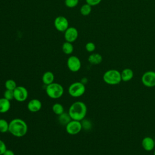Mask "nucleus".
<instances>
[{
    "mask_svg": "<svg viewBox=\"0 0 155 155\" xmlns=\"http://www.w3.org/2000/svg\"><path fill=\"white\" fill-rule=\"evenodd\" d=\"M28 131V125L25 120L21 118H15L9 122L8 132L15 137L24 136Z\"/></svg>",
    "mask_w": 155,
    "mask_h": 155,
    "instance_id": "f257e3e1",
    "label": "nucleus"
},
{
    "mask_svg": "<svg viewBox=\"0 0 155 155\" xmlns=\"http://www.w3.org/2000/svg\"><path fill=\"white\" fill-rule=\"evenodd\" d=\"M70 117L73 120L81 121L85 119L87 113L86 104L82 101H76L71 104L68 111Z\"/></svg>",
    "mask_w": 155,
    "mask_h": 155,
    "instance_id": "f03ea898",
    "label": "nucleus"
},
{
    "mask_svg": "<svg viewBox=\"0 0 155 155\" xmlns=\"http://www.w3.org/2000/svg\"><path fill=\"white\" fill-rule=\"evenodd\" d=\"M64 92L62 85L57 82H53L46 85L45 93L51 99H59L62 96Z\"/></svg>",
    "mask_w": 155,
    "mask_h": 155,
    "instance_id": "7ed1b4c3",
    "label": "nucleus"
},
{
    "mask_svg": "<svg viewBox=\"0 0 155 155\" xmlns=\"http://www.w3.org/2000/svg\"><path fill=\"white\" fill-rule=\"evenodd\" d=\"M104 81L108 85L119 84L121 81V73L116 69H110L106 71L103 74Z\"/></svg>",
    "mask_w": 155,
    "mask_h": 155,
    "instance_id": "20e7f679",
    "label": "nucleus"
},
{
    "mask_svg": "<svg viewBox=\"0 0 155 155\" xmlns=\"http://www.w3.org/2000/svg\"><path fill=\"white\" fill-rule=\"evenodd\" d=\"M85 85L81 82H74L70 85L68 88V93L71 97H79L85 92Z\"/></svg>",
    "mask_w": 155,
    "mask_h": 155,
    "instance_id": "39448f33",
    "label": "nucleus"
},
{
    "mask_svg": "<svg viewBox=\"0 0 155 155\" xmlns=\"http://www.w3.org/2000/svg\"><path fill=\"white\" fill-rule=\"evenodd\" d=\"M82 130L81 121L71 119L66 125L65 130L68 134L76 135Z\"/></svg>",
    "mask_w": 155,
    "mask_h": 155,
    "instance_id": "423d86ee",
    "label": "nucleus"
},
{
    "mask_svg": "<svg viewBox=\"0 0 155 155\" xmlns=\"http://www.w3.org/2000/svg\"><path fill=\"white\" fill-rule=\"evenodd\" d=\"M14 99L19 102H23L25 101L28 96V92L27 89L23 87L18 85L13 90Z\"/></svg>",
    "mask_w": 155,
    "mask_h": 155,
    "instance_id": "0eeeda50",
    "label": "nucleus"
},
{
    "mask_svg": "<svg viewBox=\"0 0 155 155\" xmlns=\"http://www.w3.org/2000/svg\"><path fill=\"white\" fill-rule=\"evenodd\" d=\"M67 65L70 71L78 72L81 68V62L78 57L72 55L67 59Z\"/></svg>",
    "mask_w": 155,
    "mask_h": 155,
    "instance_id": "6e6552de",
    "label": "nucleus"
},
{
    "mask_svg": "<svg viewBox=\"0 0 155 155\" xmlns=\"http://www.w3.org/2000/svg\"><path fill=\"white\" fill-rule=\"evenodd\" d=\"M142 82L147 87H154L155 86V71H147L142 76Z\"/></svg>",
    "mask_w": 155,
    "mask_h": 155,
    "instance_id": "1a4fd4ad",
    "label": "nucleus"
},
{
    "mask_svg": "<svg viewBox=\"0 0 155 155\" xmlns=\"http://www.w3.org/2000/svg\"><path fill=\"white\" fill-rule=\"evenodd\" d=\"M54 26L58 31L64 32L69 27V22L65 16H59L54 20Z\"/></svg>",
    "mask_w": 155,
    "mask_h": 155,
    "instance_id": "9d476101",
    "label": "nucleus"
},
{
    "mask_svg": "<svg viewBox=\"0 0 155 155\" xmlns=\"http://www.w3.org/2000/svg\"><path fill=\"white\" fill-rule=\"evenodd\" d=\"M78 31L75 27H69L64 31V39L65 41L72 43L78 39Z\"/></svg>",
    "mask_w": 155,
    "mask_h": 155,
    "instance_id": "9b49d317",
    "label": "nucleus"
},
{
    "mask_svg": "<svg viewBox=\"0 0 155 155\" xmlns=\"http://www.w3.org/2000/svg\"><path fill=\"white\" fill-rule=\"evenodd\" d=\"M27 107L30 112L36 113L41 110L42 108V102L38 99H33L28 101Z\"/></svg>",
    "mask_w": 155,
    "mask_h": 155,
    "instance_id": "f8f14e48",
    "label": "nucleus"
},
{
    "mask_svg": "<svg viewBox=\"0 0 155 155\" xmlns=\"http://www.w3.org/2000/svg\"><path fill=\"white\" fill-rule=\"evenodd\" d=\"M142 146L145 151H150L153 150L155 147L154 139L149 136L145 137L142 140Z\"/></svg>",
    "mask_w": 155,
    "mask_h": 155,
    "instance_id": "ddd939ff",
    "label": "nucleus"
},
{
    "mask_svg": "<svg viewBox=\"0 0 155 155\" xmlns=\"http://www.w3.org/2000/svg\"><path fill=\"white\" fill-rule=\"evenodd\" d=\"M121 79L124 82H128L132 79L134 76L133 71L129 68H124L121 72Z\"/></svg>",
    "mask_w": 155,
    "mask_h": 155,
    "instance_id": "4468645a",
    "label": "nucleus"
},
{
    "mask_svg": "<svg viewBox=\"0 0 155 155\" xmlns=\"http://www.w3.org/2000/svg\"><path fill=\"white\" fill-rule=\"evenodd\" d=\"M54 75L50 71H45L42 76V81L43 84L45 85H48L54 82Z\"/></svg>",
    "mask_w": 155,
    "mask_h": 155,
    "instance_id": "2eb2a0df",
    "label": "nucleus"
},
{
    "mask_svg": "<svg viewBox=\"0 0 155 155\" xmlns=\"http://www.w3.org/2000/svg\"><path fill=\"white\" fill-rule=\"evenodd\" d=\"M88 61L92 65H98L102 62V56L99 53H93L88 56Z\"/></svg>",
    "mask_w": 155,
    "mask_h": 155,
    "instance_id": "dca6fc26",
    "label": "nucleus"
},
{
    "mask_svg": "<svg viewBox=\"0 0 155 155\" xmlns=\"http://www.w3.org/2000/svg\"><path fill=\"white\" fill-rule=\"evenodd\" d=\"M11 107L10 101L5 98H0V113H5L8 111Z\"/></svg>",
    "mask_w": 155,
    "mask_h": 155,
    "instance_id": "f3484780",
    "label": "nucleus"
},
{
    "mask_svg": "<svg viewBox=\"0 0 155 155\" xmlns=\"http://www.w3.org/2000/svg\"><path fill=\"white\" fill-rule=\"evenodd\" d=\"M71 120V119L68 113L64 112L58 116V122L62 125L65 126Z\"/></svg>",
    "mask_w": 155,
    "mask_h": 155,
    "instance_id": "a211bd4d",
    "label": "nucleus"
},
{
    "mask_svg": "<svg viewBox=\"0 0 155 155\" xmlns=\"http://www.w3.org/2000/svg\"><path fill=\"white\" fill-rule=\"evenodd\" d=\"M62 50L63 53L65 54H71L74 50V47L72 44V43L65 41L63 43L62 45Z\"/></svg>",
    "mask_w": 155,
    "mask_h": 155,
    "instance_id": "6ab92c4d",
    "label": "nucleus"
},
{
    "mask_svg": "<svg viewBox=\"0 0 155 155\" xmlns=\"http://www.w3.org/2000/svg\"><path fill=\"white\" fill-rule=\"evenodd\" d=\"M52 111L56 115L59 116L64 112V108L61 104L56 102L53 105Z\"/></svg>",
    "mask_w": 155,
    "mask_h": 155,
    "instance_id": "aec40b11",
    "label": "nucleus"
},
{
    "mask_svg": "<svg viewBox=\"0 0 155 155\" xmlns=\"http://www.w3.org/2000/svg\"><path fill=\"white\" fill-rule=\"evenodd\" d=\"M9 122L4 119H0V133H5L8 131Z\"/></svg>",
    "mask_w": 155,
    "mask_h": 155,
    "instance_id": "412c9836",
    "label": "nucleus"
},
{
    "mask_svg": "<svg viewBox=\"0 0 155 155\" xmlns=\"http://www.w3.org/2000/svg\"><path fill=\"white\" fill-rule=\"evenodd\" d=\"M91 12V6L88 4H83L80 8V13L83 16H88Z\"/></svg>",
    "mask_w": 155,
    "mask_h": 155,
    "instance_id": "4be33fe9",
    "label": "nucleus"
},
{
    "mask_svg": "<svg viewBox=\"0 0 155 155\" xmlns=\"http://www.w3.org/2000/svg\"><path fill=\"white\" fill-rule=\"evenodd\" d=\"M4 85H5V87L6 90H13V91L18 86L15 81H14L13 79H12L6 80Z\"/></svg>",
    "mask_w": 155,
    "mask_h": 155,
    "instance_id": "5701e85b",
    "label": "nucleus"
},
{
    "mask_svg": "<svg viewBox=\"0 0 155 155\" xmlns=\"http://www.w3.org/2000/svg\"><path fill=\"white\" fill-rule=\"evenodd\" d=\"M65 5L68 8H74L76 7L79 3V0H65Z\"/></svg>",
    "mask_w": 155,
    "mask_h": 155,
    "instance_id": "b1692460",
    "label": "nucleus"
},
{
    "mask_svg": "<svg viewBox=\"0 0 155 155\" xmlns=\"http://www.w3.org/2000/svg\"><path fill=\"white\" fill-rule=\"evenodd\" d=\"M4 97L10 101L14 99L13 91L10 90H5V91L4 93Z\"/></svg>",
    "mask_w": 155,
    "mask_h": 155,
    "instance_id": "393cba45",
    "label": "nucleus"
},
{
    "mask_svg": "<svg viewBox=\"0 0 155 155\" xmlns=\"http://www.w3.org/2000/svg\"><path fill=\"white\" fill-rule=\"evenodd\" d=\"M85 50L89 53H93L96 49V45L93 42H88L85 44Z\"/></svg>",
    "mask_w": 155,
    "mask_h": 155,
    "instance_id": "a878e982",
    "label": "nucleus"
},
{
    "mask_svg": "<svg viewBox=\"0 0 155 155\" xmlns=\"http://www.w3.org/2000/svg\"><path fill=\"white\" fill-rule=\"evenodd\" d=\"M81 124H82V129L89 130V129L91 128V122L88 120L84 119L82 120H81Z\"/></svg>",
    "mask_w": 155,
    "mask_h": 155,
    "instance_id": "bb28decb",
    "label": "nucleus"
},
{
    "mask_svg": "<svg viewBox=\"0 0 155 155\" xmlns=\"http://www.w3.org/2000/svg\"><path fill=\"white\" fill-rule=\"evenodd\" d=\"M7 149V148L5 143L0 139V155H2Z\"/></svg>",
    "mask_w": 155,
    "mask_h": 155,
    "instance_id": "cd10ccee",
    "label": "nucleus"
},
{
    "mask_svg": "<svg viewBox=\"0 0 155 155\" xmlns=\"http://www.w3.org/2000/svg\"><path fill=\"white\" fill-rule=\"evenodd\" d=\"M85 1L87 4L93 7V6H96L99 4L102 1V0H85Z\"/></svg>",
    "mask_w": 155,
    "mask_h": 155,
    "instance_id": "c85d7f7f",
    "label": "nucleus"
},
{
    "mask_svg": "<svg viewBox=\"0 0 155 155\" xmlns=\"http://www.w3.org/2000/svg\"><path fill=\"white\" fill-rule=\"evenodd\" d=\"M2 155H15L13 151L10 149H7Z\"/></svg>",
    "mask_w": 155,
    "mask_h": 155,
    "instance_id": "c756f323",
    "label": "nucleus"
},
{
    "mask_svg": "<svg viewBox=\"0 0 155 155\" xmlns=\"http://www.w3.org/2000/svg\"><path fill=\"white\" fill-rule=\"evenodd\" d=\"M153 155H155V150L154 151V153H153Z\"/></svg>",
    "mask_w": 155,
    "mask_h": 155,
    "instance_id": "7c9ffc66",
    "label": "nucleus"
},
{
    "mask_svg": "<svg viewBox=\"0 0 155 155\" xmlns=\"http://www.w3.org/2000/svg\"><path fill=\"white\" fill-rule=\"evenodd\" d=\"M154 143H155V139H154Z\"/></svg>",
    "mask_w": 155,
    "mask_h": 155,
    "instance_id": "2f4dec72",
    "label": "nucleus"
},
{
    "mask_svg": "<svg viewBox=\"0 0 155 155\" xmlns=\"http://www.w3.org/2000/svg\"></svg>",
    "mask_w": 155,
    "mask_h": 155,
    "instance_id": "473e14b6",
    "label": "nucleus"
}]
</instances>
